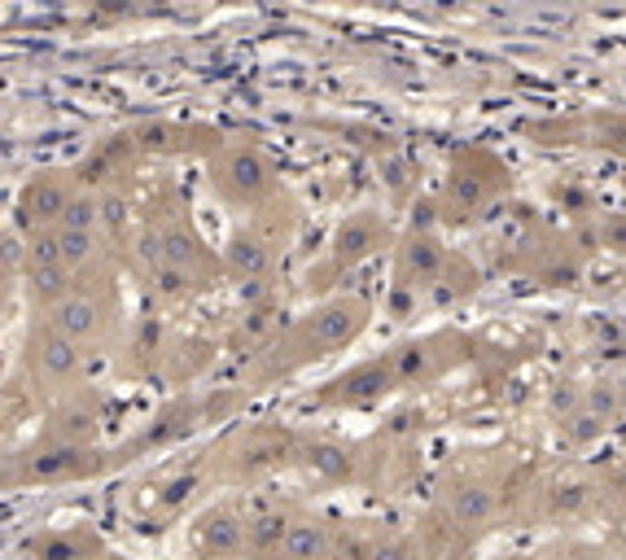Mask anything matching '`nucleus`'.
<instances>
[{
  "label": "nucleus",
  "mask_w": 626,
  "mask_h": 560,
  "mask_svg": "<svg viewBox=\"0 0 626 560\" xmlns=\"http://www.w3.org/2000/svg\"><path fill=\"white\" fill-rule=\"evenodd\" d=\"M368 324V302L364 298H334L320 311H311L294 333H289V350H280L285 368L289 363H307L316 354H334L347 342H355Z\"/></svg>",
  "instance_id": "f257e3e1"
},
{
  "label": "nucleus",
  "mask_w": 626,
  "mask_h": 560,
  "mask_svg": "<svg viewBox=\"0 0 626 560\" xmlns=\"http://www.w3.org/2000/svg\"><path fill=\"white\" fill-rule=\"evenodd\" d=\"M280 560H334V534L325 521H289L277 548Z\"/></svg>",
  "instance_id": "6e6552de"
},
{
  "label": "nucleus",
  "mask_w": 626,
  "mask_h": 560,
  "mask_svg": "<svg viewBox=\"0 0 626 560\" xmlns=\"http://www.w3.org/2000/svg\"><path fill=\"white\" fill-rule=\"evenodd\" d=\"M334 246H338L334 254H338V263H342V268H347V263H359L368 250H377V246H381V223H377V219H350L347 228L338 232V241H334Z\"/></svg>",
  "instance_id": "f8f14e48"
},
{
  "label": "nucleus",
  "mask_w": 626,
  "mask_h": 560,
  "mask_svg": "<svg viewBox=\"0 0 626 560\" xmlns=\"http://www.w3.org/2000/svg\"><path fill=\"white\" fill-rule=\"evenodd\" d=\"M583 499H587V490L583 487H560L553 503H557V512H578V508H583Z\"/></svg>",
  "instance_id": "6ab92c4d"
},
{
  "label": "nucleus",
  "mask_w": 626,
  "mask_h": 560,
  "mask_svg": "<svg viewBox=\"0 0 626 560\" xmlns=\"http://www.w3.org/2000/svg\"><path fill=\"white\" fill-rule=\"evenodd\" d=\"M228 268L237 272V277H264L268 268H272V246L264 241V237H232V246H228Z\"/></svg>",
  "instance_id": "9b49d317"
},
{
  "label": "nucleus",
  "mask_w": 626,
  "mask_h": 560,
  "mask_svg": "<svg viewBox=\"0 0 626 560\" xmlns=\"http://www.w3.org/2000/svg\"><path fill=\"white\" fill-rule=\"evenodd\" d=\"M364 560H413L404 539H377L372 548H364Z\"/></svg>",
  "instance_id": "a211bd4d"
},
{
  "label": "nucleus",
  "mask_w": 626,
  "mask_h": 560,
  "mask_svg": "<svg viewBox=\"0 0 626 560\" xmlns=\"http://www.w3.org/2000/svg\"><path fill=\"white\" fill-rule=\"evenodd\" d=\"M285 530H289V517H285V512H277V508L255 512V517L246 521V552H255V557L277 552L280 539H285Z\"/></svg>",
  "instance_id": "ddd939ff"
},
{
  "label": "nucleus",
  "mask_w": 626,
  "mask_h": 560,
  "mask_svg": "<svg viewBox=\"0 0 626 560\" xmlns=\"http://www.w3.org/2000/svg\"><path fill=\"white\" fill-rule=\"evenodd\" d=\"M88 560H115V557H88Z\"/></svg>",
  "instance_id": "aec40b11"
},
{
  "label": "nucleus",
  "mask_w": 626,
  "mask_h": 560,
  "mask_svg": "<svg viewBox=\"0 0 626 560\" xmlns=\"http://www.w3.org/2000/svg\"><path fill=\"white\" fill-rule=\"evenodd\" d=\"M74 180L62 176V171H40L27 180L22 198H18V219L27 228V237H40V232H53L62 223V210L70 207L74 198Z\"/></svg>",
  "instance_id": "39448f33"
},
{
  "label": "nucleus",
  "mask_w": 626,
  "mask_h": 560,
  "mask_svg": "<svg viewBox=\"0 0 626 560\" xmlns=\"http://www.w3.org/2000/svg\"><path fill=\"white\" fill-rule=\"evenodd\" d=\"M44 324L67 338L70 347H79L83 354L106 342L110 324H115V293L106 284H70L67 293L44 311Z\"/></svg>",
  "instance_id": "f03ea898"
},
{
  "label": "nucleus",
  "mask_w": 626,
  "mask_h": 560,
  "mask_svg": "<svg viewBox=\"0 0 626 560\" xmlns=\"http://www.w3.org/2000/svg\"><path fill=\"white\" fill-rule=\"evenodd\" d=\"M53 246H58V259H62V268L70 277L83 272L97 259V250H101L97 232H70V228H53Z\"/></svg>",
  "instance_id": "4468645a"
},
{
  "label": "nucleus",
  "mask_w": 626,
  "mask_h": 560,
  "mask_svg": "<svg viewBox=\"0 0 626 560\" xmlns=\"http://www.w3.org/2000/svg\"><path fill=\"white\" fill-rule=\"evenodd\" d=\"M193 552L202 560H232L246 557V517L228 503L207 508L193 521Z\"/></svg>",
  "instance_id": "423d86ee"
},
{
  "label": "nucleus",
  "mask_w": 626,
  "mask_h": 560,
  "mask_svg": "<svg viewBox=\"0 0 626 560\" xmlns=\"http://www.w3.org/2000/svg\"><path fill=\"white\" fill-rule=\"evenodd\" d=\"M210 184L237 202V207H255L268 198L272 189V162L259 144H228L215 162H210Z\"/></svg>",
  "instance_id": "7ed1b4c3"
},
{
  "label": "nucleus",
  "mask_w": 626,
  "mask_h": 560,
  "mask_svg": "<svg viewBox=\"0 0 626 560\" xmlns=\"http://www.w3.org/2000/svg\"><path fill=\"white\" fill-rule=\"evenodd\" d=\"M447 512H451V526L456 530H483V526H490V517H495V494L483 482H465V487L451 490Z\"/></svg>",
  "instance_id": "1a4fd4ad"
},
{
  "label": "nucleus",
  "mask_w": 626,
  "mask_h": 560,
  "mask_svg": "<svg viewBox=\"0 0 626 560\" xmlns=\"http://www.w3.org/2000/svg\"><path fill=\"white\" fill-rule=\"evenodd\" d=\"M390 386H395L390 363H386V359H372V363H364V368L347 372L342 381H334V390H325V403H347V408L355 403V408H364V403L381 399Z\"/></svg>",
  "instance_id": "0eeeda50"
},
{
  "label": "nucleus",
  "mask_w": 626,
  "mask_h": 560,
  "mask_svg": "<svg viewBox=\"0 0 626 560\" xmlns=\"http://www.w3.org/2000/svg\"><path fill=\"white\" fill-rule=\"evenodd\" d=\"M27 368H31V381L36 390H70L79 377H83V350L70 347L67 338H58L49 324H40L27 342Z\"/></svg>",
  "instance_id": "20e7f679"
},
{
  "label": "nucleus",
  "mask_w": 626,
  "mask_h": 560,
  "mask_svg": "<svg viewBox=\"0 0 626 560\" xmlns=\"http://www.w3.org/2000/svg\"><path fill=\"white\" fill-rule=\"evenodd\" d=\"M58 228H70V232H97V228H101V198L88 193V189H79V193L70 198V207L62 210V223H58Z\"/></svg>",
  "instance_id": "f3484780"
},
{
  "label": "nucleus",
  "mask_w": 626,
  "mask_h": 560,
  "mask_svg": "<svg viewBox=\"0 0 626 560\" xmlns=\"http://www.w3.org/2000/svg\"><path fill=\"white\" fill-rule=\"evenodd\" d=\"M443 268V250L434 237H413L404 246V277L408 280H434Z\"/></svg>",
  "instance_id": "dca6fc26"
},
{
  "label": "nucleus",
  "mask_w": 626,
  "mask_h": 560,
  "mask_svg": "<svg viewBox=\"0 0 626 560\" xmlns=\"http://www.w3.org/2000/svg\"><path fill=\"white\" fill-rule=\"evenodd\" d=\"M302 460H307L325 482H342V478H350V464H355L342 442H311V447L302 451Z\"/></svg>",
  "instance_id": "2eb2a0df"
},
{
  "label": "nucleus",
  "mask_w": 626,
  "mask_h": 560,
  "mask_svg": "<svg viewBox=\"0 0 626 560\" xmlns=\"http://www.w3.org/2000/svg\"><path fill=\"white\" fill-rule=\"evenodd\" d=\"M36 560H88L101 557V543L97 534H74V530H62V534H44L27 548Z\"/></svg>",
  "instance_id": "9d476101"
}]
</instances>
